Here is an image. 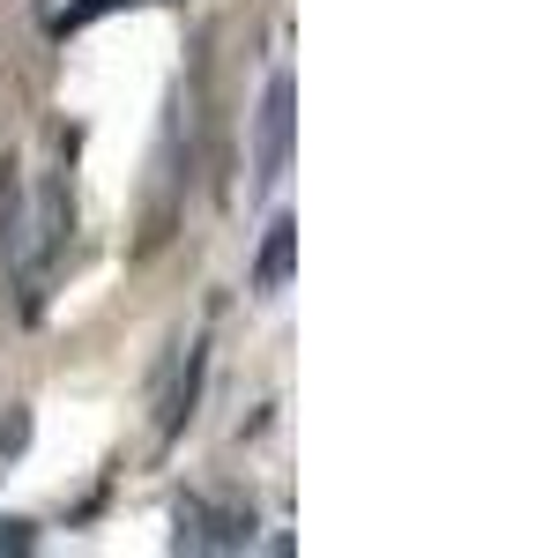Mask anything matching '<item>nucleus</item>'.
<instances>
[{"mask_svg": "<svg viewBox=\"0 0 543 558\" xmlns=\"http://www.w3.org/2000/svg\"><path fill=\"white\" fill-rule=\"evenodd\" d=\"M23 447H31V410H8V425H0V470H8Z\"/></svg>", "mask_w": 543, "mask_h": 558, "instance_id": "4", "label": "nucleus"}, {"mask_svg": "<svg viewBox=\"0 0 543 558\" xmlns=\"http://www.w3.org/2000/svg\"><path fill=\"white\" fill-rule=\"evenodd\" d=\"M291 128H298L291 75L276 68V75H268V97H261V128H253V179H261V186H276L283 165H291Z\"/></svg>", "mask_w": 543, "mask_h": 558, "instance_id": "1", "label": "nucleus"}, {"mask_svg": "<svg viewBox=\"0 0 543 558\" xmlns=\"http://www.w3.org/2000/svg\"><path fill=\"white\" fill-rule=\"evenodd\" d=\"M0 551H38V529L31 521H0Z\"/></svg>", "mask_w": 543, "mask_h": 558, "instance_id": "5", "label": "nucleus"}, {"mask_svg": "<svg viewBox=\"0 0 543 558\" xmlns=\"http://www.w3.org/2000/svg\"><path fill=\"white\" fill-rule=\"evenodd\" d=\"M291 268H298V223L276 216L261 231V254H253V299H283L291 291Z\"/></svg>", "mask_w": 543, "mask_h": 558, "instance_id": "3", "label": "nucleus"}, {"mask_svg": "<svg viewBox=\"0 0 543 558\" xmlns=\"http://www.w3.org/2000/svg\"><path fill=\"white\" fill-rule=\"evenodd\" d=\"M179 551H246L253 544V521L231 514V507H216L202 492H186L179 499V536H171Z\"/></svg>", "mask_w": 543, "mask_h": 558, "instance_id": "2", "label": "nucleus"}]
</instances>
